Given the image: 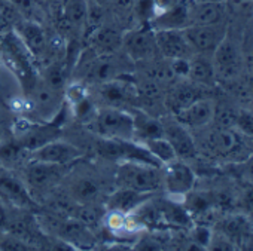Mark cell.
<instances>
[{"mask_svg":"<svg viewBox=\"0 0 253 251\" xmlns=\"http://www.w3.org/2000/svg\"><path fill=\"white\" fill-rule=\"evenodd\" d=\"M88 127L101 139L126 142L134 140L133 113L121 107L106 106L98 108Z\"/></svg>","mask_w":253,"mask_h":251,"instance_id":"cell-1","label":"cell"},{"mask_svg":"<svg viewBox=\"0 0 253 251\" xmlns=\"http://www.w3.org/2000/svg\"><path fill=\"white\" fill-rule=\"evenodd\" d=\"M116 184L118 187L154 195L163 187V167H154L139 161H122L118 167Z\"/></svg>","mask_w":253,"mask_h":251,"instance_id":"cell-2","label":"cell"},{"mask_svg":"<svg viewBox=\"0 0 253 251\" xmlns=\"http://www.w3.org/2000/svg\"><path fill=\"white\" fill-rule=\"evenodd\" d=\"M0 49H2L6 66L17 74L21 85H24L26 89L29 91L32 85L36 82L32 67L33 57L15 30L3 33L2 39H0Z\"/></svg>","mask_w":253,"mask_h":251,"instance_id":"cell-3","label":"cell"},{"mask_svg":"<svg viewBox=\"0 0 253 251\" xmlns=\"http://www.w3.org/2000/svg\"><path fill=\"white\" fill-rule=\"evenodd\" d=\"M122 49L136 64L154 60L160 55L155 32L151 26H137L125 32L122 36Z\"/></svg>","mask_w":253,"mask_h":251,"instance_id":"cell-4","label":"cell"},{"mask_svg":"<svg viewBox=\"0 0 253 251\" xmlns=\"http://www.w3.org/2000/svg\"><path fill=\"white\" fill-rule=\"evenodd\" d=\"M183 33L194 54L210 55L228 35V27L225 23L214 26L191 24L183 29Z\"/></svg>","mask_w":253,"mask_h":251,"instance_id":"cell-5","label":"cell"},{"mask_svg":"<svg viewBox=\"0 0 253 251\" xmlns=\"http://www.w3.org/2000/svg\"><path fill=\"white\" fill-rule=\"evenodd\" d=\"M82 155H84L82 150L79 147H76L75 144L64 142L61 139H57V140H52V142L46 143L45 146L30 152L29 159L69 167L73 162H76L79 158H82Z\"/></svg>","mask_w":253,"mask_h":251,"instance_id":"cell-6","label":"cell"},{"mask_svg":"<svg viewBox=\"0 0 253 251\" xmlns=\"http://www.w3.org/2000/svg\"><path fill=\"white\" fill-rule=\"evenodd\" d=\"M163 186L173 196H185L191 193L195 184V173L189 165L176 158L163 165Z\"/></svg>","mask_w":253,"mask_h":251,"instance_id":"cell-7","label":"cell"},{"mask_svg":"<svg viewBox=\"0 0 253 251\" xmlns=\"http://www.w3.org/2000/svg\"><path fill=\"white\" fill-rule=\"evenodd\" d=\"M67 167L54 165L42 161H32L29 159L24 168V176L29 189L36 190H46L54 187L66 174Z\"/></svg>","mask_w":253,"mask_h":251,"instance_id":"cell-8","label":"cell"},{"mask_svg":"<svg viewBox=\"0 0 253 251\" xmlns=\"http://www.w3.org/2000/svg\"><path fill=\"white\" fill-rule=\"evenodd\" d=\"M0 199L21 210H30L36 207L29 187L2 167H0Z\"/></svg>","mask_w":253,"mask_h":251,"instance_id":"cell-9","label":"cell"},{"mask_svg":"<svg viewBox=\"0 0 253 251\" xmlns=\"http://www.w3.org/2000/svg\"><path fill=\"white\" fill-rule=\"evenodd\" d=\"M15 32L21 37V40L24 42L27 49L30 51L32 57L36 60L42 58L45 54L49 52V49L54 48L52 42L49 40L43 27L36 21L21 18L20 21H17Z\"/></svg>","mask_w":253,"mask_h":251,"instance_id":"cell-10","label":"cell"},{"mask_svg":"<svg viewBox=\"0 0 253 251\" xmlns=\"http://www.w3.org/2000/svg\"><path fill=\"white\" fill-rule=\"evenodd\" d=\"M211 55H213V66H214L216 77H222L228 80V79H234L238 74L241 55H240L238 46L228 37V35L217 45V48L214 49Z\"/></svg>","mask_w":253,"mask_h":251,"instance_id":"cell-11","label":"cell"},{"mask_svg":"<svg viewBox=\"0 0 253 251\" xmlns=\"http://www.w3.org/2000/svg\"><path fill=\"white\" fill-rule=\"evenodd\" d=\"M164 128V137L169 140L171 147L176 152V156L179 159H191L197 155V146L189 134V130L180 122L176 120V117L170 120H161Z\"/></svg>","mask_w":253,"mask_h":251,"instance_id":"cell-12","label":"cell"},{"mask_svg":"<svg viewBox=\"0 0 253 251\" xmlns=\"http://www.w3.org/2000/svg\"><path fill=\"white\" fill-rule=\"evenodd\" d=\"M160 55L166 60L191 58L192 49L185 37L183 30H154Z\"/></svg>","mask_w":253,"mask_h":251,"instance_id":"cell-13","label":"cell"},{"mask_svg":"<svg viewBox=\"0 0 253 251\" xmlns=\"http://www.w3.org/2000/svg\"><path fill=\"white\" fill-rule=\"evenodd\" d=\"M214 113V103L206 97L195 100L189 106L183 107L182 110L174 113L177 122H180L188 130L203 128L207 123L213 120Z\"/></svg>","mask_w":253,"mask_h":251,"instance_id":"cell-14","label":"cell"},{"mask_svg":"<svg viewBox=\"0 0 253 251\" xmlns=\"http://www.w3.org/2000/svg\"><path fill=\"white\" fill-rule=\"evenodd\" d=\"M192 0H179V3L166 14L154 18L149 26L152 30H183L191 24Z\"/></svg>","mask_w":253,"mask_h":251,"instance_id":"cell-15","label":"cell"},{"mask_svg":"<svg viewBox=\"0 0 253 251\" xmlns=\"http://www.w3.org/2000/svg\"><path fill=\"white\" fill-rule=\"evenodd\" d=\"M152 198V193H142L133 189L118 187L107 199V208L112 211H121L124 214H130L140 208Z\"/></svg>","mask_w":253,"mask_h":251,"instance_id":"cell-16","label":"cell"},{"mask_svg":"<svg viewBox=\"0 0 253 251\" xmlns=\"http://www.w3.org/2000/svg\"><path fill=\"white\" fill-rule=\"evenodd\" d=\"M122 36L116 27L101 24L88 37L91 40V49L97 54H116L122 49Z\"/></svg>","mask_w":253,"mask_h":251,"instance_id":"cell-17","label":"cell"},{"mask_svg":"<svg viewBox=\"0 0 253 251\" xmlns=\"http://www.w3.org/2000/svg\"><path fill=\"white\" fill-rule=\"evenodd\" d=\"M133 120H134V142H146L151 139L164 137L163 122L152 116L151 113L139 108H133Z\"/></svg>","mask_w":253,"mask_h":251,"instance_id":"cell-18","label":"cell"},{"mask_svg":"<svg viewBox=\"0 0 253 251\" xmlns=\"http://www.w3.org/2000/svg\"><path fill=\"white\" fill-rule=\"evenodd\" d=\"M226 8L223 2H203L192 3L191 6V24L214 26L225 21ZM189 24V26H191Z\"/></svg>","mask_w":253,"mask_h":251,"instance_id":"cell-19","label":"cell"},{"mask_svg":"<svg viewBox=\"0 0 253 251\" xmlns=\"http://www.w3.org/2000/svg\"><path fill=\"white\" fill-rule=\"evenodd\" d=\"M198 98H203L201 85H197L194 82H191V83L183 82V83H177L171 88V91L167 94L166 106L174 114L176 111L182 110L183 107L189 106L191 103H194Z\"/></svg>","mask_w":253,"mask_h":251,"instance_id":"cell-20","label":"cell"},{"mask_svg":"<svg viewBox=\"0 0 253 251\" xmlns=\"http://www.w3.org/2000/svg\"><path fill=\"white\" fill-rule=\"evenodd\" d=\"M88 0H66L61 8V23L69 30H84L86 27Z\"/></svg>","mask_w":253,"mask_h":251,"instance_id":"cell-21","label":"cell"},{"mask_svg":"<svg viewBox=\"0 0 253 251\" xmlns=\"http://www.w3.org/2000/svg\"><path fill=\"white\" fill-rule=\"evenodd\" d=\"M188 79L201 86H213L216 83V72L213 61L207 55L197 54L189 58V74Z\"/></svg>","mask_w":253,"mask_h":251,"instance_id":"cell-22","label":"cell"},{"mask_svg":"<svg viewBox=\"0 0 253 251\" xmlns=\"http://www.w3.org/2000/svg\"><path fill=\"white\" fill-rule=\"evenodd\" d=\"M209 146L217 155H231L238 150L241 142L234 128L216 127V130H213L209 136Z\"/></svg>","mask_w":253,"mask_h":251,"instance_id":"cell-23","label":"cell"},{"mask_svg":"<svg viewBox=\"0 0 253 251\" xmlns=\"http://www.w3.org/2000/svg\"><path fill=\"white\" fill-rule=\"evenodd\" d=\"M100 184L91 179V177H82V179H78L73 184H72V201L75 202H79V204H89V202H94L98 195H100Z\"/></svg>","mask_w":253,"mask_h":251,"instance_id":"cell-24","label":"cell"},{"mask_svg":"<svg viewBox=\"0 0 253 251\" xmlns=\"http://www.w3.org/2000/svg\"><path fill=\"white\" fill-rule=\"evenodd\" d=\"M26 159V150L18 143L17 139L2 143L0 142V167L2 168H12L20 165Z\"/></svg>","mask_w":253,"mask_h":251,"instance_id":"cell-25","label":"cell"},{"mask_svg":"<svg viewBox=\"0 0 253 251\" xmlns=\"http://www.w3.org/2000/svg\"><path fill=\"white\" fill-rule=\"evenodd\" d=\"M67 67L66 64L60 63V61H54L51 64H48L42 73V82H45L49 88L55 89V91H61L64 92V88L67 85Z\"/></svg>","mask_w":253,"mask_h":251,"instance_id":"cell-26","label":"cell"},{"mask_svg":"<svg viewBox=\"0 0 253 251\" xmlns=\"http://www.w3.org/2000/svg\"><path fill=\"white\" fill-rule=\"evenodd\" d=\"M140 144H143L149 150V153L152 156H155L163 165H166V164H169V162H171V161H174L177 158L174 149L171 147V144L169 143V140L166 137L151 139V140L142 142Z\"/></svg>","mask_w":253,"mask_h":251,"instance_id":"cell-27","label":"cell"},{"mask_svg":"<svg viewBox=\"0 0 253 251\" xmlns=\"http://www.w3.org/2000/svg\"><path fill=\"white\" fill-rule=\"evenodd\" d=\"M160 217L169 223V224H174V226H188L191 223V217L188 214V211L185 208H182L177 204L169 202L166 204L163 208L158 210Z\"/></svg>","mask_w":253,"mask_h":251,"instance_id":"cell-28","label":"cell"},{"mask_svg":"<svg viewBox=\"0 0 253 251\" xmlns=\"http://www.w3.org/2000/svg\"><path fill=\"white\" fill-rule=\"evenodd\" d=\"M70 108H72V114L78 120H81V122H84L86 125L94 119V116H95V113L98 110V107L95 106V103L92 101L89 94L86 97H84L82 100H79L78 103L72 104Z\"/></svg>","mask_w":253,"mask_h":251,"instance_id":"cell-29","label":"cell"},{"mask_svg":"<svg viewBox=\"0 0 253 251\" xmlns=\"http://www.w3.org/2000/svg\"><path fill=\"white\" fill-rule=\"evenodd\" d=\"M238 110L229 107L228 104H217L214 106L213 120L217 128H234Z\"/></svg>","mask_w":253,"mask_h":251,"instance_id":"cell-30","label":"cell"},{"mask_svg":"<svg viewBox=\"0 0 253 251\" xmlns=\"http://www.w3.org/2000/svg\"><path fill=\"white\" fill-rule=\"evenodd\" d=\"M234 128L246 137L253 139V111L250 110H238Z\"/></svg>","mask_w":253,"mask_h":251,"instance_id":"cell-31","label":"cell"},{"mask_svg":"<svg viewBox=\"0 0 253 251\" xmlns=\"http://www.w3.org/2000/svg\"><path fill=\"white\" fill-rule=\"evenodd\" d=\"M170 67L177 79H188L189 74V58H173L169 60Z\"/></svg>","mask_w":253,"mask_h":251,"instance_id":"cell-32","label":"cell"},{"mask_svg":"<svg viewBox=\"0 0 253 251\" xmlns=\"http://www.w3.org/2000/svg\"><path fill=\"white\" fill-rule=\"evenodd\" d=\"M192 241L195 245H198L201 250L209 247L210 241H211V235L210 230L206 226H197L192 232Z\"/></svg>","mask_w":253,"mask_h":251,"instance_id":"cell-33","label":"cell"},{"mask_svg":"<svg viewBox=\"0 0 253 251\" xmlns=\"http://www.w3.org/2000/svg\"><path fill=\"white\" fill-rule=\"evenodd\" d=\"M246 91H247V94L253 98V74L247 79V82H246Z\"/></svg>","mask_w":253,"mask_h":251,"instance_id":"cell-34","label":"cell"},{"mask_svg":"<svg viewBox=\"0 0 253 251\" xmlns=\"http://www.w3.org/2000/svg\"><path fill=\"white\" fill-rule=\"evenodd\" d=\"M246 66L253 72V49L250 51V54H249L247 58H246Z\"/></svg>","mask_w":253,"mask_h":251,"instance_id":"cell-35","label":"cell"},{"mask_svg":"<svg viewBox=\"0 0 253 251\" xmlns=\"http://www.w3.org/2000/svg\"><path fill=\"white\" fill-rule=\"evenodd\" d=\"M247 170H249V173H250V176L253 177V158L250 159V162H249V167H247Z\"/></svg>","mask_w":253,"mask_h":251,"instance_id":"cell-36","label":"cell"},{"mask_svg":"<svg viewBox=\"0 0 253 251\" xmlns=\"http://www.w3.org/2000/svg\"><path fill=\"white\" fill-rule=\"evenodd\" d=\"M195 3H203V2H223V0H192Z\"/></svg>","mask_w":253,"mask_h":251,"instance_id":"cell-37","label":"cell"},{"mask_svg":"<svg viewBox=\"0 0 253 251\" xmlns=\"http://www.w3.org/2000/svg\"><path fill=\"white\" fill-rule=\"evenodd\" d=\"M240 2H250V0H240Z\"/></svg>","mask_w":253,"mask_h":251,"instance_id":"cell-38","label":"cell"}]
</instances>
